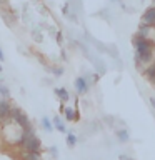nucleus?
I'll use <instances>...</instances> for the list:
<instances>
[{
    "label": "nucleus",
    "instance_id": "21",
    "mask_svg": "<svg viewBox=\"0 0 155 160\" xmlns=\"http://www.w3.org/2000/svg\"><path fill=\"white\" fill-rule=\"evenodd\" d=\"M148 102H150V105H152V108L155 110V97H150V98H148Z\"/></svg>",
    "mask_w": 155,
    "mask_h": 160
},
{
    "label": "nucleus",
    "instance_id": "30",
    "mask_svg": "<svg viewBox=\"0 0 155 160\" xmlns=\"http://www.w3.org/2000/svg\"><path fill=\"white\" fill-rule=\"evenodd\" d=\"M153 7H155V5H153Z\"/></svg>",
    "mask_w": 155,
    "mask_h": 160
},
{
    "label": "nucleus",
    "instance_id": "17",
    "mask_svg": "<svg viewBox=\"0 0 155 160\" xmlns=\"http://www.w3.org/2000/svg\"><path fill=\"white\" fill-rule=\"evenodd\" d=\"M48 153L52 155L53 160H57V158H58V147H57V145H52V147H48Z\"/></svg>",
    "mask_w": 155,
    "mask_h": 160
},
{
    "label": "nucleus",
    "instance_id": "24",
    "mask_svg": "<svg viewBox=\"0 0 155 160\" xmlns=\"http://www.w3.org/2000/svg\"><path fill=\"white\" fill-rule=\"evenodd\" d=\"M43 85H52V80H50V78H43Z\"/></svg>",
    "mask_w": 155,
    "mask_h": 160
},
{
    "label": "nucleus",
    "instance_id": "16",
    "mask_svg": "<svg viewBox=\"0 0 155 160\" xmlns=\"http://www.w3.org/2000/svg\"><path fill=\"white\" fill-rule=\"evenodd\" d=\"M0 97L2 98H10V88L5 83H0Z\"/></svg>",
    "mask_w": 155,
    "mask_h": 160
},
{
    "label": "nucleus",
    "instance_id": "28",
    "mask_svg": "<svg viewBox=\"0 0 155 160\" xmlns=\"http://www.w3.org/2000/svg\"><path fill=\"white\" fill-rule=\"evenodd\" d=\"M110 2H117V0H110Z\"/></svg>",
    "mask_w": 155,
    "mask_h": 160
},
{
    "label": "nucleus",
    "instance_id": "14",
    "mask_svg": "<svg viewBox=\"0 0 155 160\" xmlns=\"http://www.w3.org/2000/svg\"><path fill=\"white\" fill-rule=\"evenodd\" d=\"M65 142H67V145H68L70 148H73L75 145H77L78 138L75 137V133H73V132H68V133H67V137H65Z\"/></svg>",
    "mask_w": 155,
    "mask_h": 160
},
{
    "label": "nucleus",
    "instance_id": "22",
    "mask_svg": "<svg viewBox=\"0 0 155 160\" xmlns=\"http://www.w3.org/2000/svg\"><path fill=\"white\" fill-rule=\"evenodd\" d=\"M105 122H107L108 125H113V118L112 117H105Z\"/></svg>",
    "mask_w": 155,
    "mask_h": 160
},
{
    "label": "nucleus",
    "instance_id": "10",
    "mask_svg": "<svg viewBox=\"0 0 155 160\" xmlns=\"http://www.w3.org/2000/svg\"><path fill=\"white\" fill-rule=\"evenodd\" d=\"M115 137L118 138V142L125 143V142H128V140H130V133H128L127 128H120V130H117V132H115Z\"/></svg>",
    "mask_w": 155,
    "mask_h": 160
},
{
    "label": "nucleus",
    "instance_id": "3",
    "mask_svg": "<svg viewBox=\"0 0 155 160\" xmlns=\"http://www.w3.org/2000/svg\"><path fill=\"white\" fill-rule=\"evenodd\" d=\"M73 87H75V90H77L78 95H85L90 90V85H88L87 78H85L83 75H80V77H77L73 80Z\"/></svg>",
    "mask_w": 155,
    "mask_h": 160
},
{
    "label": "nucleus",
    "instance_id": "6",
    "mask_svg": "<svg viewBox=\"0 0 155 160\" xmlns=\"http://www.w3.org/2000/svg\"><path fill=\"white\" fill-rule=\"evenodd\" d=\"M20 160H42V152H30V150H20Z\"/></svg>",
    "mask_w": 155,
    "mask_h": 160
},
{
    "label": "nucleus",
    "instance_id": "19",
    "mask_svg": "<svg viewBox=\"0 0 155 160\" xmlns=\"http://www.w3.org/2000/svg\"><path fill=\"white\" fill-rule=\"evenodd\" d=\"M55 38H57V43H58V45H63V33H62V32H57V33H55Z\"/></svg>",
    "mask_w": 155,
    "mask_h": 160
},
{
    "label": "nucleus",
    "instance_id": "7",
    "mask_svg": "<svg viewBox=\"0 0 155 160\" xmlns=\"http://www.w3.org/2000/svg\"><path fill=\"white\" fill-rule=\"evenodd\" d=\"M53 92H55V97H58V100L62 103H65V102L70 100V92L65 87H57V88H53Z\"/></svg>",
    "mask_w": 155,
    "mask_h": 160
},
{
    "label": "nucleus",
    "instance_id": "25",
    "mask_svg": "<svg viewBox=\"0 0 155 160\" xmlns=\"http://www.w3.org/2000/svg\"><path fill=\"white\" fill-rule=\"evenodd\" d=\"M3 80H5V78H3V75L0 73V83H3Z\"/></svg>",
    "mask_w": 155,
    "mask_h": 160
},
{
    "label": "nucleus",
    "instance_id": "12",
    "mask_svg": "<svg viewBox=\"0 0 155 160\" xmlns=\"http://www.w3.org/2000/svg\"><path fill=\"white\" fill-rule=\"evenodd\" d=\"M143 75L150 80V82H155V63H150L148 67L143 70Z\"/></svg>",
    "mask_w": 155,
    "mask_h": 160
},
{
    "label": "nucleus",
    "instance_id": "18",
    "mask_svg": "<svg viewBox=\"0 0 155 160\" xmlns=\"http://www.w3.org/2000/svg\"><path fill=\"white\" fill-rule=\"evenodd\" d=\"M32 37L35 38V42H42V38H43V35L38 32V28H33L32 30Z\"/></svg>",
    "mask_w": 155,
    "mask_h": 160
},
{
    "label": "nucleus",
    "instance_id": "8",
    "mask_svg": "<svg viewBox=\"0 0 155 160\" xmlns=\"http://www.w3.org/2000/svg\"><path fill=\"white\" fill-rule=\"evenodd\" d=\"M63 115H65V118H67L68 122H78V118H80V113L77 112V110H73L72 107H65Z\"/></svg>",
    "mask_w": 155,
    "mask_h": 160
},
{
    "label": "nucleus",
    "instance_id": "27",
    "mask_svg": "<svg viewBox=\"0 0 155 160\" xmlns=\"http://www.w3.org/2000/svg\"><path fill=\"white\" fill-rule=\"evenodd\" d=\"M152 3H153V5H155V0H152Z\"/></svg>",
    "mask_w": 155,
    "mask_h": 160
},
{
    "label": "nucleus",
    "instance_id": "13",
    "mask_svg": "<svg viewBox=\"0 0 155 160\" xmlns=\"http://www.w3.org/2000/svg\"><path fill=\"white\" fill-rule=\"evenodd\" d=\"M40 125H42V128L45 130V132H52L53 130V123H52V120H50L48 117H42Z\"/></svg>",
    "mask_w": 155,
    "mask_h": 160
},
{
    "label": "nucleus",
    "instance_id": "11",
    "mask_svg": "<svg viewBox=\"0 0 155 160\" xmlns=\"http://www.w3.org/2000/svg\"><path fill=\"white\" fill-rule=\"evenodd\" d=\"M152 27L150 25H147V23H143V22H140V25H138V30L137 32L140 33V35H143L145 38H150V32H152Z\"/></svg>",
    "mask_w": 155,
    "mask_h": 160
},
{
    "label": "nucleus",
    "instance_id": "5",
    "mask_svg": "<svg viewBox=\"0 0 155 160\" xmlns=\"http://www.w3.org/2000/svg\"><path fill=\"white\" fill-rule=\"evenodd\" d=\"M142 22L147 23V25H150V27L155 30V7H153V5H152V7H148V8L142 13Z\"/></svg>",
    "mask_w": 155,
    "mask_h": 160
},
{
    "label": "nucleus",
    "instance_id": "1",
    "mask_svg": "<svg viewBox=\"0 0 155 160\" xmlns=\"http://www.w3.org/2000/svg\"><path fill=\"white\" fill-rule=\"evenodd\" d=\"M133 47H135V57L140 60V63L142 65L152 63V60H153V47H155V42L152 38L140 40V42L137 45H133Z\"/></svg>",
    "mask_w": 155,
    "mask_h": 160
},
{
    "label": "nucleus",
    "instance_id": "23",
    "mask_svg": "<svg viewBox=\"0 0 155 160\" xmlns=\"http://www.w3.org/2000/svg\"><path fill=\"white\" fill-rule=\"evenodd\" d=\"M3 60H5V53H3L2 47H0V62H3Z\"/></svg>",
    "mask_w": 155,
    "mask_h": 160
},
{
    "label": "nucleus",
    "instance_id": "2",
    "mask_svg": "<svg viewBox=\"0 0 155 160\" xmlns=\"http://www.w3.org/2000/svg\"><path fill=\"white\" fill-rule=\"evenodd\" d=\"M10 118H12V122L15 125H18L22 130L28 128L30 125H32V122H30L28 115L23 112L22 108L18 107V105H12V108H10Z\"/></svg>",
    "mask_w": 155,
    "mask_h": 160
},
{
    "label": "nucleus",
    "instance_id": "29",
    "mask_svg": "<svg viewBox=\"0 0 155 160\" xmlns=\"http://www.w3.org/2000/svg\"><path fill=\"white\" fill-rule=\"evenodd\" d=\"M140 2H143V0H140Z\"/></svg>",
    "mask_w": 155,
    "mask_h": 160
},
{
    "label": "nucleus",
    "instance_id": "26",
    "mask_svg": "<svg viewBox=\"0 0 155 160\" xmlns=\"http://www.w3.org/2000/svg\"><path fill=\"white\" fill-rule=\"evenodd\" d=\"M3 72V67H2V63H0V73H2Z\"/></svg>",
    "mask_w": 155,
    "mask_h": 160
},
{
    "label": "nucleus",
    "instance_id": "20",
    "mask_svg": "<svg viewBox=\"0 0 155 160\" xmlns=\"http://www.w3.org/2000/svg\"><path fill=\"white\" fill-rule=\"evenodd\" d=\"M118 160H133V158H130L128 155H123V153H122V155L118 157Z\"/></svg>",
    "mask_w": 155,
    "mask_h": 160
},
{
    "label": "nucleus",
    "instance_id": "4",
    "mask_svg": "<svg viewBox=\"0 0 155 160\" xmlns=\"http://www.w3.org/2000/svg\"><path fill=\"white\" fill-rule=\"evenodd\" d=\"M0 17H2V20L8 25V27H12V25H15V20H17V13H15L10 7L8 8H0Z\"/></svg>",
    "mask_w": 155,
    "mask_h": 160
},
{
    "label": "nucleus",
    "instance_id": "9",
    "mask_svg": "<svg viewBox=\"0 0 155 160\" xmlns=\"http://www.w3.org/2000/svg\"><path fill=\"white\" fill-rule=\"evenodd\" d=\"M52 123H53V128H55V130H58V132H62V133H65V132H67V127H65V123H63L62 117H58V115H55V117L52 118Z\"/></svg>",
    "mask_w": 155,
    "mask_h": 160
},
{
    "label": "nucleus",
    "instance_id": "15",
    "mask_svg": "<svg viewBox=\"0 0 155 160\" xmlns=\"http://www.w3.org/2000/svg\"><path fill=\"white\" fill-rule=\"evenodd\" d=\"M107 53L110 55V57H113V58H118V48H117V45H113V43L107 45Z\"/></svg>",
    "mask_w": 155,
    "mask_h": 160
}]
</instances>
